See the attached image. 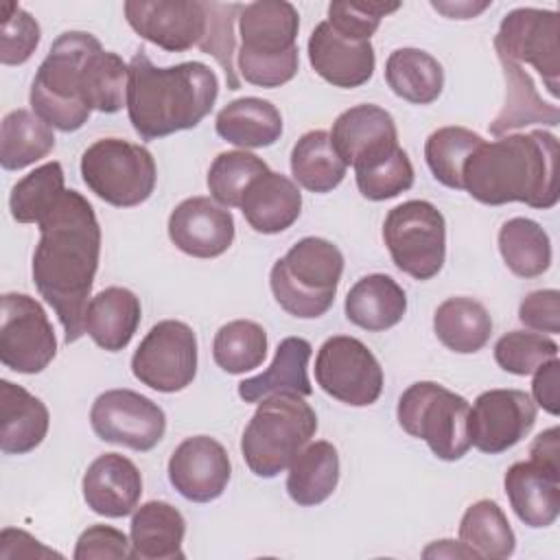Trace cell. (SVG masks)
I'll return each mask as SVG.
<instances>
[{"instance_id":"1","label":"cell","mask_w":560,"mask_h":560,"mask_svg":"<svg viewBox=\"0 0 560 560\" xmlns=\"http://www.w3.org/2000/svg\"><path fill=\"white\" fill-rule=\"evenodd\" d=\"M33 254V282L57 313L70 346L85 332V311L101 258V228L92 203L77 190H63L44 214Z\"/></svg>"},{"instance_id":"2","label":"cell","mask_w":560,"mask_h":560,"mask_svg":"<svg viewBox=\"0 0 560 560\" xmlns=\"http://www.w3.org/2000/svg\"><path fill=\"white\" fill-rule=\"evenodd\" d=\"M462 184L486 206L512 201L538 210L558 203V138L549 131L512 133L481 142L464 164Z\"/></svg>"},{"instance_id":"3","label":"cell","mask_w":560,"mask_h":560,"mask_svg":"<svg viewBox=\"0 0 560 560\" xmlns=\"http://www.w3.org/2000/svg\"><path fill=\"white\" fill-rule=\"evenodd\" d=\"M219 79L201 61L158 68L144 50L129 61L127 114L142 140L197 127L214 107Z\"/></svg>"},{"instance_id":"4","label":"cell","mask_w":560,"mask_h":560,"mask_svg":"<svg viewBox=\"0 0 560 560\" xmlns=\"http://www.w3.org/2000/svg\"><path fill=\"white\" fill-rule=\"evenodd\" d=\"M298 9L287 0H258L238 13L236 68L258 88H280L298 74Z\"/></svg>"},{"instance_id":"5","label":"cell","mask_w":560,"mask_h":560,"mask_svg":"<svg viewBox=\"0 0 560 560\" xmlns=\"http://www.w3.org/2000/svg\"><path fill=\"white\" fill-rule=\"evenodd\" d=\"M101 42L85 31L61 33L31 83L33 112L59 131L81 129L92 109L83 96V68Z\"/></svg>"},{"instance_id":"6","label":"cell","mask_w":560,"mask_h":560,"mask_svg":"<svg viewBox=\"0 0 560 560\" xmlns=\"http://www.w3.org/2000/svg\"><path fill=\"white\" fill-rule=\"evenodd\" d=\"M343 273L341 249L319 236L300 238L269 273L276 302L293 317H322L335 302Z\"/></svg>"},{"instance_id":"7","label":"cell","mask_w":560,"mask_h":560,"mask_svg":"<svg viewBox=\"0 0 560 560\" xmlns=\"http://www.w3.org/2000/svg\"><path fill=\"white\" fill-rule=\"evenodd\" d=\"M315 431L317 416L302 396L276 394L262 398L241 438L243 459L256 477H278Z\"/></svg>"},{"instance_id":"8","label":"cell","mask_w":560,"mask_h":560,"mask_svg":"<svg viewBox=\"0 0 560 560\" xmlns=\"http://www.w3.org/2000/svg\"><path fill=\"white\" fill-rule=\"evenodd\" d=\"M470 405L464 396L435 381H418L398 398V424L413 438L429 444L431 453L444 462L462 459L470 444Z\"/></svg>"},{"instance_id":"9","label":"cell","mask_w":560,"mask_h":560,"mask_svg":"<svg viewBox=\"0 0 560 560\" xmlns=\"http://www.w3.org/2000/svg\"><path fill=\"white\" fill-rule=\"evenodd\" d=\"M81 177L105 203L133 208L153 195L158 168L149 149L120 138H101L83 151Z\"/></svg>"},{"instance_id":"10","label":"cell","mask_w":560,"mask_h":560,"mask_svg":"<svg viewBox=\"0 0 560 560\" xmlns=\"http://www.w3.org/2000/svg\"><path fill=\"white\" fill-rule=\"evenodd\" d=\"M383 241L394 265L416 280H431L444 267L446 223L442 212L424 199L392 208L383 223Z\"/></svg>"},{"instance_id":"11","label":"cell","mask_w":560,"mask_h":560,"mask_svg":"<svg viewBox=\"0 0 560 560\" xmlns=\"http://www.w3.org/2000/svg\"><path fill=\"white\" fill-rule=\"evenodd\" d=\"M499 57L529 63L556 98L560 85V15L549 9L521 7L510 11L494 35Z\"/></svg>"},{"instance_id":"12","label":"cell","mask_w":560,"mask_h":560,"mask_svg":"<svg viewBox=\"0 0 560 560\" xmlns=\"http://www.w3.org/2000/svg\"><path fill=\"white\" fill-rule=\"evenodd\" d=\"M315 381L335 400L368 407L383 392V368L372 350L350 335H335L315 357Z\"/></svg>"},{"instance_id":"13","label":"cell","mask_w":560,"mask_h":560,"mask_svg":"<svg viewBox=\"0 0 560 560\" xmlns=\"http://www.w3.org/2000/svg\"><path fill=\"white\" fill-rule=\"evenodd\" d=\"M133 376L162 394L186 389L197 374V337L179 319L158 322L131 357Z\"/></svg>"},{"instance_id":"14","label":"cell","mask_w":560,"mask_h":560,"mask_svg":"<svg viewBox=\"0 0 560 560\" xmlns=\"http://www.w3.org/2000/svg\"><path fill=\"white\" fill-rule=\"evenodd\" d=\"M57 354V337L44 306L26 293H4L0 361L18 374H39Z\"/></svg>"},{"instance_id":"15","label":"cell","mask_w":560,"mask_h":560,"mask_svg":"<svg viewBox=\"0 0 560 560\" xmlns=\"http://www.w3.org/2000/svg\"><path fill=\"white\" fill-rule=\"evenodd\" d=\"M90 424L98 440L147 453L164 438L166 416L133 389H107L92 402Z\"/></svg>"},{"instance_id":"16","label":"cell","mask_w":560,"mask_h":560,"mask_svg":"<svg viewBox=\"0 0 560 560\" xmlns=\"http://www.w3.org/2000/svg\"><path fill=\"white\" fill-rule=\"evenodd\" d=\"M536 422V402L521 389H488L477 396L468 413L470 444L499 455L518 444Z\"/></svg>"},{"instance_id":"17","label":"cell","mask_w":560,"mask_h":560,"mask_svg":"<svg viewBox=\"0 0 560 560\" xmlns=\"http://www.w3.org/2000/svg\"><path fill=\"white\" fill-rule=\"evenodd\" d=\"M127 24L147 42L168 52H184L206 35V2L199 0H127Z\"/></svg>"},{"instance_id":"18","label":"cell","mask_w":560,"mask_h":560,"mask_svg":"<svg viewBox=\"0 0 560 560\" xmlns=\"http://www.w3.org/2000/svg\"><path fill=\"white\" fill-rule=\"evenodd\" d=\"M330 142L346 166L363 171L398 149V131L387 109L363 103L337 116Z\"/></svg>"},{"instance_id":"19","label":"cell","mask_w":560,"mask_h":560,"mask_svg":"<svg viewBox=\"0 0 560 560\" xmlns=\"http://www.w3.org/2000/svg\"><path fill=\"white\" fill-rule=\"evenodd\" d=\"M232 464L221 442L210 435L186 438L168 459L171 486L192 503H210L223 494Z\"/></svg>"},{"instance_id":"20","label":"cell","mask_w":560,"mask_h":560,"mask_svg":"<svg viewBox=\"0 0 560 560\" xmlns=\"http://www.w3.org/2000/svg\"><path fill=\"white\" fill-rule=\"evenodd\" d=\"M168 238L192 258H217L234 241V217L210 197H188L168 217Z\"/></svg>"},{"instance_id":"21","label":"cell","mask_w":560,"mask_h":560,"mask_svg":"<svg viewBox=\"0 0 560 560\" xmlns=\"http://www.w3.org/2000/svg\"><path fill=\"white\" fill-rule=\"evenodd\" d=\"M308 61L324 81L343 90L368 83L376 66L370 39L343 37L326 20L308 37Z\"/></svg>"},{"instance_id":"22","label":"cell","mask_w":560,"mask_h":560,"mask_svg":"<svg viewBox=\"0 0 560 560\" xmlns=\"http://www.w3.org/2000/svg\"><path fill=\"white\" fill-rule=\"evenodd\" d=\"M142 477L138 466L120 453L98 455L83 475V499L94 514L122 518L138 508Z\"/></svg>"},{"instance_id":"23","label":"cell","mask_w":560,"mask_h":560,"mask_svg":"<svg viewBox=\"0 0 560 560\" xmlns=\"http://www.w3.org/2000/svg\"><path fill=\"white\" fill-rule=\"evenodd\" d=\"M508 501L527 527H549L560 514V466L536 459L516 462L508 468L505 479Z\"/></svg>"},{"instance_id":"24","label":"cell","mask_w":560,"mask_h":560,"mask_svg":"<svg viewBox=\"0 0 560 560\" xmlns=\"http://www.w3.org/2000/svg\"><path fill=\"white\" fill-rule=\"evenodd\" d=\"M238 208L252 230L260 234H278L298 221L302 212V192L287 175L267 171L247 186Z\"/></svg>"},{"instance_id":"25","label":"cell","mask_w":560,"mask_h":560,"mask_svg":"<svg viewBox=\"0 0 560 560\" xmlns=\"http://www.w3.org/2000/svg\"><path fill=\"white\" fill-rule=\"evenodd\" d=\"M50 424L46 405L7 378L0 381V451L4 455H24L35 451Z\"/></svg>"},{"instance_id":"26","label":"cell","mask_w":560,"mask_h":560,"mask_svg":"<svg viewBox=\"0 0 560 560\" xmlns=\"http://www.w3.org/2000/svg\"><path fill=\"white\" fill-rule=\"evenodd\" d=\"M140 300L133 291L125 287H107L90 300L83 326L98 348L120 352L133 339L140 326Z\"/></svg>"},{"instance_id":"27","label":"cell","mask_w":560,"mask_h":560,"mask_svg":"<svg viewBox=\"0 0 560 560\" xmlns=\"http://www.w3.org/2000/svg\"><path fill=\"white\" fill-rule=\"evenodd\" d=\"M311 343L302 337H284L278 343L271 365L252 378L238 383V396L245 402H260L262 398L276 394H295L308 396L313 392L308 381V359Z\"/></svg>"},{"instance_id":"28","label":"cell","mask_w":560,"mask_h":560,"mask_svg":"<svg viewBox=\"0 0 560 560\" xmlns=\"http://www.w3.org/2000/svg\"><path fill=\"white\" fill-rule=\"evenodd\" d=\"M186 521L182 512L166 501H147L131 518V558L133 560H175L184 558L182 542Z\"/></svg>"},{"instance_id":"29","label":"cell","mask_w":560,"mask_h":560,"mask_svg":"<svg viewBox=\"0 0 560 560\" xmlns=\"http://www.w3.org/2000/svg\"><path fill=\"white\" fill-rule=\"evenodd\" d=\"M346 317L370 332L396 326L407 313L402 287L387 273H370L357 280L346 295Z\"/></svg>"},{"instance_id":"30","label":"cell","mask_w":560,"mask_h":560,"mask_svg":"<svg viewBox=\"0 0 560 560\" xmlns=\"http://www.w3.org/2000/svg\"><path fill=\"white\" fill-rule=\"evenodd\" d=\"M217 133L241 149L271 147L282 136L280 109L265 98L243 96L230 101L214 120Z\"/></svg>"},{"instance_id":"31","label":"cell","mask_w":560,"mask_h":560,"mask_svg":"<svg viewBox=\"0 0 560 560\" xmlns=\"http://www.w3.org/2000/svg\"><path fill=\"white\" fill-rule=\"evenodd\" d=\"M501 70L505 77V103L497 118L490 122L492 136H503L510 129H518L525 125H558L560 109L553 103H545L538 94L532 77L514 61L499 57Z\"/></svg>"},{"instance_id":"32","label":"cell","mask_w":560,"mask_h":560,"mask_svg":"<svg viewBox=\"0 0 560 560\" xmlns=\"http://www.w3.org/2000/svg\"><path fill=\"white\" fill-rule=\"evenodd\" d=\"M339 483V455L337 448L326 442L306 444L289 464L287 492L304 508L324 503Z\"/></svg>"},{"instance_id":"33","label":"cell","mask_w":560,"mask_h":560,"mask_svg":"<svg viewBox=\"0 0 560 560\" xmlns=\"http://www.w3.org/2000/svg\"><path fill=\"white\" fill-rule=\"evenodd\" d=\"M385 81L398 98L429 105L442 94L444 70L435 57L420 48H398L385 61Z\"/></svg>"},{"instance_id":"34","label":"cell","mask_w":560,"mask_h":560,"mask_svg":"<svg viewBox=\"0 0 560 560\" xmlns=\"http://www.w3.org/2000/svg\"><path fill=\"white\" fill-rule=\"evenodd\" d=\"M435 337L457 354L481 350L492 335V319L486 306L472 298H448L433 315Z\"/></svg>"},{"instance_id":"35","label":"cell","mask_w":560,"mask_h":560,"mask_svg":"<svg viewBox=\"0 0 560 560\" xmlns=\"http://www.w3.org/2000/svg\"><path fill=\"white\" fill-rule=\"evenodd\" d=\"M55 149L48 122L28 109H13L0 125V164L4 171L26 168Z\"/></svg>"},{"instance_id":"36","label":"cell","mask_w":560,"mask_h":560,"mask_svg":"<svg viewBox=\"0 0 560 560\" xmlns=\"http://www.w3.org/2000/svg\"><path fill=\"white\" fill-rule=\"evenodd\" d=\"M348 166L337 155L330 133L324 129L306 131L291 149V175L311 192H330L346 177Z\"/></svg>"},{"instance_id":"37","label":"cell","mask_w":560,"mask_h":560,"mask_svg":"<svg viewBox=\"0 0 560 560\" xmlns=\"http://www.w3.org/2000/svg\"><path fill=\"white\" fill-rule=\"evenodd\" d=\"M459 542H464L477 558L503 560L514 553L516 536L499 503L481 499L466 508L459 521Z\"/></svg>"},{"instance_id":"38","label":"cell","mask_w":560,"mask_h":560,"mask_svg":"<svg viewBox=\"0 0 560 560\" xmlns=\"http://www.w3.org/2000/svg\"><path fill=\"white\" fill-rule=\"evenodd\" d=\"M499 252L514 276L536 278L551 265L549 234L532 219H508L499 230Z\"/></svg>"},{"instance_id":"39","label":"cell","mask_w":560,"mask_h":560,"mask_svg":"<svg viewBox=\"0 0 560 560\" xmlns=\"http://www.w3.org/2000/svg\"><path fill=\"white\" fill-rule=\"evenodd\" d=\"M129 63L120 55L98 46L83 68V96L90 109L114 114L127 107Z\"/></svg>"},{"instance_id":"40","label":"cell","mask_w":560,"mask_h":560,"mask_svg":"<svg viewBox=\"0 0 560 560\" xmlns=\"http://www.w3.org/2000/svg\"><path fill=\"white\" fill-rule=\"evenodd\" d=\"M214 363L228 374H245L262 365L267 357V332L252 319L223 324L212 341Z\"/></svg>"},{"instance_id":"41","label":"cell","mask_w":560,"mask_h":560,"mask_svg":"<svg viewBox=\"0 0 560 560\" xmlns=\"http://www.w3.org/2000/svg\"><path fill=\"white\" fill-rule=\"evenodd\" d=\"M481 142L483 138L466 127H440L424 142L427 166L440 184L464 190V164Z\"/></svg>"},{"instance_id":"42","label":"cell","mask_w":560,"mask_h":560,"mask_svg":"<svg viewBox=\"0 0 560 560\" xmlns=\"http://www.w3.org/2000/svg\"><path fill=\"white\" fill-rule=\"evenodd\" d=\"M63 168L59 162H46L13 184L9 210L18 223H39L44 214L63 195Z\"/></svg>"},{"instance_id":"43","label":"cell","mask_w":560,"mask_h":560,"mask_svg":"<svg viewBox=\"0 0 560 560\" xmlns=\"http://www.w3.org/2000/svg\"><path fill=\"white\" fill-rule=\"evenodd\" d=\"M267 171V162L254 153L223 151L214 158L208 171L210 197L223 208H236L241 206L247 186Z\"/></svg>"},{"instance_id":"44","label":"cell","mask_w":560,"mask_h":560,"mask_svg":"<svg viewBox=\"0 0 560 560\" xmlns=\"http://www.w3.org/2000/svg\"><path fill=\"white\" fill-rule=\"evenodd\" d=\"M551 359H558V343L542 332L510 330L494 343L497 365L516 376H529Z\"/></svg>"},{"instance_id":"45","label":"cell","mask_w":560,"mask_h":560,"mask_svg":"<svg viewBox=\"0 0 560 560\" xmlns=\"http://www.w3.org/2000/svg\"><path fill=\"white\" fill-rule=\"evenodd\" d=\"M243 4L238 2H206V35L199 42V50L206 55H212L221 70L225 72V81L230 90L241 88V79L234 68V52H236V39H234V20L238 18Z\"/></svg>"},{"instance_id":"46","label":"cell","mask_w":560,"mask_h":560,"mask_svg":"<svg viewBox=\"0 0 560 560\" xmlns=\"http://www.w3.org/2000/svg\"><path fill=\"white\" fill-rule=\"evenodd\" d=\"M354 179L365 199L385 201L413 186V166L405 149L398 147L392 155L372 164L370 168L354 171Z\"/></svg>"},{"instance_id":"47","label":"cell","mask_w":560,"mask_h":560,"mask_svg":"<svg viewBox=\"0 0 560 560\" xmlns=\"http://www.w3.org/2000/svg\"><path fill=\"white\" fill-rule=\"evenodd\" d=\"M42 31L37 20L15 2L2 4L0 26V61L4 66H22L31 59L39 44Z\"/></svg>"},{"instance_id":"48","label":"cell","mask_w":560,"mask_h":560,"mask_svg":"<svg viewBox=\"0 0 560 560\" xmlns=\"http://www.w3.org/2000/svg\"><path fill=\"white\" fill-rule=\"evenodd\" d=\"M400 9V2H348L335 0L328 4V24L343 37L370 39L381 20Z\"/></svg>"},{"instance_id":"49","label":"cell","mask_w":560,"mask_h":560,"mask_svg":"<svg viewBox=\"0 0 560 560\" xmlns=\"http://www.w3.org/2000/svg\"><path fill=\"white\" fill-rule=\"evenodd\" d=\"M74 560H118L131 558V540L125 532L109 525H92L81 532L74 553Z\"/></svg>"},{"instance_id":"50","label":"cell","mask_w":560,"mask_h":560,"mask_svg":"<svg viewBox=\"0 0 560 560\" xmlns=\"http://www.w3.org/2000/svg\"><path fill=\"white\" fill-rule=\"evenodd\" d=\"M518 319L534 332L556 335L560 330V293L556 289L532 291L518 306Z\"/></svg>"},{"instance_id":"51","label":"cell","mask_w":560,"mask_h":560,"mask_svg":"<svg viewBox=\"0 0 560 560\" xmlns=\"http://www.w3.org/2000/svg\"><path fill=\"white\" fill-rule=\"evenodd\" d=\"M61 558V553L44 547L37 538L26 534L24 529L4 527L0 532V560L9 558Z\"/></svg>"},{"instance_id":"52","label":"cell","mask_w":560,"mask_h":560,"mask_svg":"<svg viewBox=\"0 0 560 560\" xmlns=\"http://www.w3.org/2000/svg\"><path fill=\"white\" fill-rule=\"evenodd\" d=\"M558 383H560V361L558 359L542 363L534 372V383H532L534 400L538 407H542L551 416H558V411H560Z\"/></svg>"},{"instance_id":"53","label":"cell","mask_w":560,"mask_h":560,"mask_svg":"<svg viewBox=\"0 0 560 560\" xmlns=\"http://www.w3.org/2000/svg\"><path fill=\"white\" fill-rule=\"evenodd\" d=\"M558 457H560L558 427H551V429H547V431H542L534 438V442L529 446V459L551 464V466H560Z\"/></svg>"},{"instance_id":"54","label":"cell","mask_w":560,"mask_h":560,"mask_svg":"<svg viewBox=\"0 0 560 560\" xmlns=\"http://www.w3.org/2000/svg\"><path fill=\"white\" fill-rule=\"evenodd\" d=\"M433 9L444 13L446 18H457V20H468L481 13L483 9L490 7V2H431Z\"/></svg>"},{"instance_id":"55","label":"cell","mask_w":560,"mask_h":560,"mask_svg":"<svg viewBox=\"0 0 560 560\" xmlns=\"http://www.w3.org/2000/svg\"><path fill=\"white\" fill-rule=\"evenodd\" d=\"M424 558H477L464 542L455 540H435L422 551Z\"/></svg>"}]
</instances>
